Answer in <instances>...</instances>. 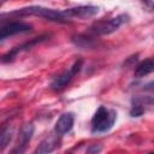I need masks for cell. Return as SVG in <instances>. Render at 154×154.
Returning <instances> with one entry per match:
<instances>
[{"label": "cell", "mask_w": 154, "mask_h": 154, "mask_svg": "<svg viewBox=\"0 0 154 154\" xmlns=\"http://www.w3.org/2000/svg\"><path fill=\"white\" fill-rule=\"evenodd\" d=\"M12 134H13V128L12 126H7V128H4L1 130V147L2 148H5L7 146V143L11 141Z\"/></svg>", "instance_id": "obj_12"}, {"label": "cell", "mask_w": 154, "mask_h": 154, "mask_svg": "<svg viewBox=\"0 0 154 154\" xmlns=\"http://www.w3.org/2000/svg\"><path fill=\"white\" fill-rule=\"evenodd\" d=\"M148 107H154L153 96H136L132 99V108L130 114L132 117H140Z\"/></svg>", "instance_id": "obj_7"}, {"label": "cell", "mask_w": 154, "mask_h": 154, "mask_svg": "<svg viewBox=\"0 0 154 154\" xmlns=\"http://www.w3.org/2000/svg\"><path fill=\"white\" fill-rule=\"evenodd\" d=\"M81 67H82V60L78 59V60H76V61L73 63V65H72L69 70H66L65 72H63L61 75H59V76L52 82V84H51L52 89H54V90H61L63 88H65V87L72 81V78L79 72Z\"/></svg>", "instance_id": "obj_3"}, {"label": "cell", "mask_w": 154, "mask_h": 154, "mask_svg": "<svg viewBox=\"0 0 154 154\" xmlns=\"http://www.w3.org/2000/svg\"><path fill=\"white\" fill-rule=\"evenodd\" d=\"M34 134V126L32 124L28 123L24 124L20 129V134H19V141H18V146L16 149L12 150V153H23L25 149V146L29 143V141L31 140Z\"/></svg>", "instance_id": "obj_8"}, {"label": "cell", "mask_w": 154, "mask_h": 154, "mask_svg": "<svg viewBox=\"0 0 154 154\" xmlns=\"http://www.w3.org/2000/svg\"><path fill=\"white\" fill-rule=\"evenodd\" d=\"M73 122H75V118H73L72 113H64V114H61L59 117V119L57 120V123H55V131H57V134L63 135V134L69 132L72 129V126H73Z\"/></svg>", "instance_id": "obj_9"}, {"label": "cell", "mask_w": 154, "mask_h": 154, "mask_svg": "<svg viewBox=\"0 0 154 154\" xmlns=\"http://www.w3.org/2000/svg\"><path fill=\"white\" fill-rule=\"evenodd\" d=\"M153 10H154V6H153Z\"/></svg>", "instance_id": "obj_17"}, {"label": "cell", "mask_w": 154, "mask_h": 154, "mask_svg": "<svg viewBox=\"0 0 154 154\" xmlns=\"http://www.w3.org/2000/svg\"><path fill=\"white\" fill-rule=\"evenodd\" d=\"M73 41L79 47H90L91 46V42H93L91 37H89L87 35H78V36H76L73 38Z\"/></svg>", "instance_id": "obj_13"}, {"label": "cell", "mask_w": 154, "mask_h": 154, "mask_svg": "<svg viewBox=\"0 0 154 154\" xmlns=\"http://www.w3.org/2000/svg\"><path fill=\"white\" fill-rule=\"evenodd\" d=\"M143 1H146V2H147V1H148V0H143Z\"/></svg>", "instance_id": "obj_16"}, {"label": "cell", "mask_w": 154, "mask_h": 154, "mask_svg": "<svg viewBox=\"0 0 154 154\" xmlns=\"http://www.w3.org/2000/svg\"><path fill=\"white\" fill-rule=\"evenodd\" d=\"M124 16H118L116 18H111V19H101L95 22L91 25V30L97 34V35H107L111 34L113 31H116L124 22Z\"/></svg>", "instance_id": "obj_4"}, {"label": "cell", "mask_w": 154, "mask_h": 154, "mask_svg": "<svg viewBox=\"0 0 154 154\" xmlns=\"http://www.w3.org/2000/svg\"><path fill=\"white\" fill-rule=\"evenodd\" d=\"M11 16H19V17H25V16H37L46 18L48 20L53 22H69L67 17L65 16L64 11H57L52 8H46L41 6H29V7H23L19 10H16L10 13Z\"/></svg>", "instance_id": "obj_1"}, {"label": "cell", "mask_w": 154, "mask_h": 154, "mask_svg": "<svg viewBox=\"0 0 154 154\" xmlns=\"http://www.w3.org/2000/svg\"><path fill=\"white\" fill-rule=\"evenodd\" d=\"M57 143H58L57 138H55L54 136H49V137H47L46 140H43V141L40 143V146L35 149V153H36V154L51 153L52 150H54V149H55Z\"/></svg>", "instance_id": "obj_11"}, {"label": "cell", "mask_w": 154, "mask_h": 154, "mask_svg": "<svg viewBox=\"0 0 154 154\" xmlns=\"http://www.w3.org/2000/svg\"><path fill=\"white\" fill-rule=\"evenodd\" d=\"M153 71H154V59H146V60H143L136 65L134 73L136 77L141 78V77L149 75Z\"/></svg>", "instance_id": "obj_10"}, {"label": "cell", "mask_w": 154, "mask_h": 154, "mask_svg": "<svg viewBox=\"0 0 154 154\" xmlns=\"http://www.w3.org/2000/svg\"><path fill=\"white\" fill-rule=\"evenodd\" d=\"M31 30V25L25 22H10L1 26L0 29V38L5 40L16 34H22Z\"/></svg>", "instance_id": "obj_5"}, {"label": "cell", "mask_w": 154, "mask_h": 154, "mask_svg": "<svg viewBox=\"0 0 154 154\" xmlns=\"http://www.w3.org/2000/svg\"><path fill=\"white\" fill-rule=\"evenodd\" d=\"M117 113L113 109H108L105 106H100L91 118V131L95 134L107 132L114 124Z\"/></svg>", "instance_id": "obj_2"}, {"label": "cell", "mask_w": 154, "mask_h": 154, "mask_svg": "<svg viewBox=\"0 0 154 154\" xmlns=\"http://www.w3.org/2000/svg\"><path fill=\"white\" fill-rule=\"evenodd\" d=\"M101 150V147H96V146H93L88 149V152H100Z\"/></svg>", "instance_id": "obj_15"}, {"label": "cell", "mask_w": 154, "mask_h": 154, "mask_svg": "<svg viewBox=\"0 0 154 154\" xmlns=\"http://www.w3.org/2000/svg\"><path fill=\"white\" fill-rule=\"evenodd\" d=\"M97 7L96 6H78V7H72V8H67L64 10L65 16L67 17L69 20L77 18V19H85V18H90L93 16H95L97 13Z\"/></svg>", "instance_id": "obj_6"}, {"label": "cell", "mask_w": 154, "mask_h": 154, "mask_svg": "<svg viewBox=\"0 0 154 154\" xmlns=\"http://www.w3.org/2000/svg\"><path fill=\"white\" fill-rule=\"evenodd\" d=\"M143 90L146 91H149V93H153L154 94V81H150L148 83H146L143 85Z\"/></svg>", "instance_id": "obj_14"}]
</instances>
